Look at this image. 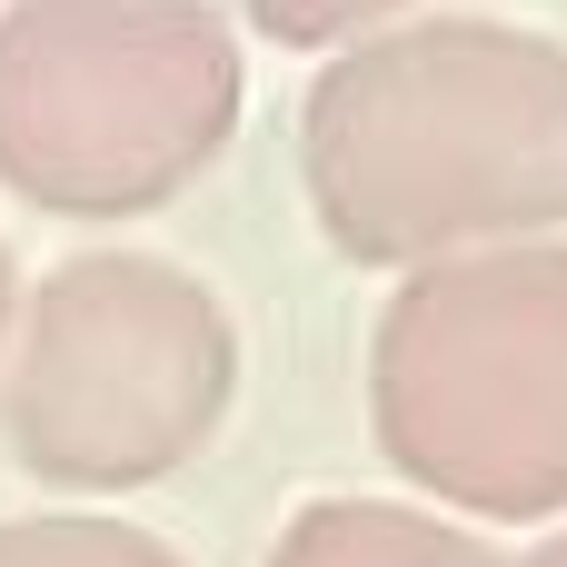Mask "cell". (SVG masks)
Segmentation results:
<instances>
[{
    "instance_id": "6da1fadb",
    "label": "cell",
    "mask_w": 567,
    "mask_h": 567,
    "mask_svg": "<svg viewBox=\"0 0 567 567\" xmlns=\"http://www.w3.org/2000/svg\"><path fill=\"white\" fill-rule=\"evenodd\" d=\"M299 189L339 259L449 269L567 229V40L518 20H399L319 60Z\"/></svg>"
},
{
    "instance_id": "7a4b0ae2",
    "label": "cell",
    "mask_w": 567,
    "mask_h": 567,
    "mask_svg": "<svg viewBox=\"0 0 567 567\" xmlns=\"http://www.w3.org/2000/svg\"><path fill=\"white\" fill-rule=\"evenodd\" d=\"M369 429L478 538L567 518V239L409 269L369 339Z\"/></svg>"
},
{
    "instance_id": "3957f363",
    "label": "cell",
    "mask_w": 567,
    "mask_h": 567,
    "mask_svg": "<svg viewBox=\"0 0 567 567\" xmlns=\"http://www.w3.org/2000/svg\"><path fill=\"white\" fill-rule=\"evenodd\" d=\"M239 399V329L209 279L150 249L60 259L0 349V429L40 488L130 498L189 468Z\"/></svg>"
},
{
    "instance_id": "277c9868",
    "label": "cell",
    "mask_w": 567,
    "mask_h": 567,
    "mask_svg": "<svg viewBox=\"0 0 567 567\" xmlns=\"http://www.w3.org/2000/svg\"><path fill=\"white\" fill-rule=\"evenodd\" d=\"M249 70L209 0H10L0 189L50 219H140L239 130Z\"/></svg>"
},
{
    "instance_id": "5b68a950",
    "label": "cell",
    "mask_w": 567,
    "mask_h": 567,
    "mask_svg": "<svg viewBox=\"0 0 567 567\" xmlns=\"http://www.w3.org/2000/svg\"><path fill=\"white\" fill-rule=\"evenodd\" d=\"M269 567H508V558L419 498H309L279 528Z\"/></svg>"
},
{
    "instance_id": "8992f818",
    "label": "cell",
    "mask_w": 567,
    "mask_h": 567,
    "mask_svg": "<svg viewBox=\"0 0 567 567\" xmlns=\"http://www.w3.org/2000/svg\"><path fill=\"white\" fill-rule=\"evenodd\" d=\"M0 567H189L130 518H10L0 528Z\"/></svg>"
},
{
    "instance_id": "52a82bcc",
    "label": "cell",
    "mask_w": 567,
    "mask_h": 567,
    "mask_svg": "<svg viewBox=\"0 0 567 567\" xmlns=\"http://www.w3.org/2000/svg\"><path fill=\"white\" fill-rule=\"evenodd\" d=\"M419 0H249V20L279 40V50H349L369 30H399Z\"/></svg>"
},
{
    "instance_id": "ba28073f",
    "label": "cell",
    "mask_w": 567,
    "mask_h": 567,
    "mask_svg": "<svg viewBox=\"0 0 567 567\" xmlns=\"http://www.w3.org/2000/svg\"><path fill=\"white\" fill-rule=\"evenodd\" d=\"M10 319H20V269H10V249H0V349H10Z\"/></svg>"
},
{
    "instance_id": "9c48e42d",
    "label": "cell",
    "mask_w": 567,
    "mask_h": 567,
    "mask_svg": "<svg viewBox=\"0 0 567 567\" xmlns=\"http://www.w3.org/2000/svg\"><path fill=\"white\" fill-rule=\"evenodd\" d=\"M518 567H567V528L548 538V548H538V558H518Z\"/></svg>"
}]
</instances>
